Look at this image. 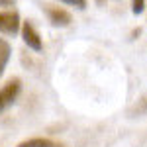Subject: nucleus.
Listing matches in <instances>:
<instances>
[{
	"label": "nucleus",
	"instance_id": "nucleus-1",
	"mask_svg": "<svg viewBox=\"0 0 147 147\" xmlns=\"http://www.w3.org/2000/svg\"><path fill=\"white\" fill-rule=\"evenodd\" d=\"M20 92H22V80L20 79H10L0 88V114L16 102V98L20 96Z\"/></svg>",
	"mask_w": 147,
	"mask_h": 147
},
{
	"label": "nucleus",
	"instance_id": "nucleus-2",
	"mask_svg": "<svg viewBox=\"0 0 147 147\" xmlns=\"http://www.w3.org/2000/svg\"><path fill=\"white\" fill-rule=\"evenodd\" d=\"M20 14L14 10L0 12V34L6 35H16L20 32Z\"/></svg>",
	"mask_w": 147,
	"mask_h": 147
},
{
	"label": "nucleus",
	"instance_id": "nucleus-3",
	"mask_svg": "<svg viewBox=\"0 0 147 147\" xmlns=\"http://www.w3.org/2000/svg\"><path fill=\"white\" fill-rule=\"evenodd\" d=\"M22 39H24V43L30 47V49H34V51H37V53L43 51L41 35L37 34V30H35L30 22H24L22 24Z\"/></svg>",
	"mask_w": 147,
	"mask_h": 147
},
{
	"label": "nucleus",
	"instance_id": "nucleus-4",
	"mask_svg": "<svg viewBox=\"0 0 147 147\" xmlns=\"http://www.w3.org/2000/svg\"><path fill=\"white\" fill-rule=\"evenodd\" d=\"M45 12H47L49 22L53 24V26H57V28H67L69 24L73 22L71 14L67 10H63V8H59V6H47Z\"/></svg>",
	"mask_w": 147,
	"mask_h": 147
},
{
	"label": "nucleus",
	"instance_id": "nucleus-5",
	"mask_svg": "<svg viewBox=\"0 0 147 147\" xmlns=\"http://www.w3.org/2000/svg\"><path fill=\"white\" fill-rule=\"evenodd\" d=\"M18 147H65V145L57 143L53 139H47V137H32V139H26L22 143H18Z\"/></svg>",
	"mask_w": 147,
	"mask_h": 147
},
{
	"label": "nucleus",
	"instance_id": "nucleus-6",
	"mask_svg": "<svg viewBox=\"0 0 147 147\" xmlns=\"http://www.w3.org/2000/svg\"><path fill=\"white\" fill-rule=\"evenodd\" d=\"M10 55H12L10 43H8L6 39H2V37H0V77L4 75V69H6L8 61H10Z\"/></svg>",
	"mask_w": 147,
	"mask_h": 147
},
{
	"label": "nucleus",
	"instance_id": "nucleus-7",
	"mask_svg": "<svg viewBox=\"0 0 147 147\" xmlns=\"http://www.w3.org/2000/svg\"><path fill=\"white\" fill-rule=\"evenodd\" d=\"M145 10V0H131V12L134 14H141Z\"/></svg>",
	"mask_w": 147,
	"mask_h": 147
},
{
	"label": "nucleus",
	"instance_id": "nucleus-8",
	"mask_svg": "<svg viewBox=\"0 0 147 147\" xmlns=\"http://www.w3.org/2000/svg\"><path fill=\"white\" fill-rule=\"evenodd\" d=\"M61 2H65L69 6H75V8H79V10H84V8H86V0H61Z\"/></svg>",
	"mask_w": 147,
	"mask_h": 147
},
{
	"label": "nucleus",
	"instance_id": "nucleus-9",
	"mask_svg": "<svg viewBox=\"0 0 147 147\" xmlns=\"http://www.w3.org/2000/svg\"><path fill=\"white\" fill-rule=\"evenodd\" d=\"M0 6H14V0H0Z\"/></svg>",
	"mask_w": 147,
	"mask_h": 147
},
{
	"label": "nucleus",
	"instance_id": "nucleus-10",
	"mask_svg": "<svg viewBox=\"0 0 147 147\" xmlns=\"http://www.w3.org/2000/svg\"><path fill=\"white\" fill-rule=\"evenodd\" d=\"M104 2H106V0H96V4H98V6H104Z\"/></svg>",
	"mask_w": 147,
	"mask_h": 147
}]
</instances>
